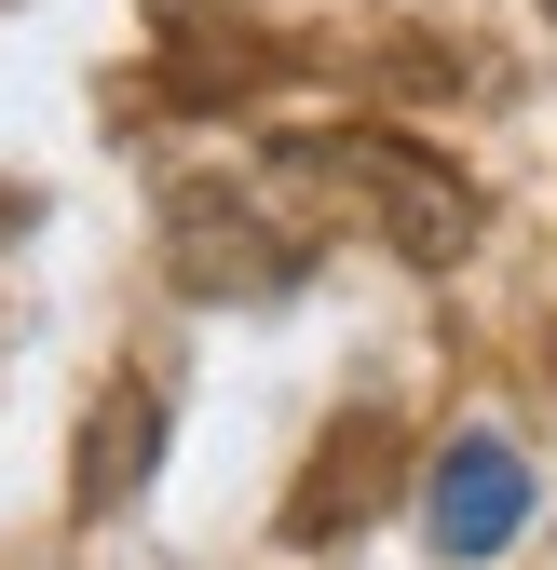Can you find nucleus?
Listing matches in <instances>:
<instances>
[{"label":"nucleus","mask_w":557,"mask_h":570,"mask_svg":"<svg viewBox=\"0 0 557 570\" xmlns=\"http://www.w3.org/2000/svg\"><path fill=\"white\" fill-rule=\"evenodd\" d=\"M272 177L340 204V218H368L394 258H422L449 272L476 245V177L449 150H422V136H394V122H313V136H272Z\"/></svg>","instance_id":"nucleus-1"},{"label":"nucleus","mask_w":557,"mask_h":570,"mask_svg":"<svg viewBox=\"0 0 557 570\" xmlns=\"http://www.w3.org/2000/svg\"><path fill=\"white\" fill-rule=\"evenodd\" d=\"M164 258H177L190 299H258V285H286V272H300V232H272L245 177H190V190H177V245H164Z\"/></svg>","instance_id":"nucleus-2"},{"label":"nucleus","mask_w":557,"mask_h":570,"mask_svg":"<svg viewBox=\"0 0 557 570\" xmlns=\"http://www.w3.org/2000/svg\"><path fill=\"white\" fill-rule=\"evenodd\" d=\"M150 435H164V407L150 394H109V421H96V462H82V503H123V489H136V462H150Z\"/></svg>","instance_id":"nucleus-4"},{"label":"nucleus","mask_w":557,"mask_h":570,"mask_svg":"<svg viewBox=\"0 0 557 570\" xmlns=\"http://www.w3.org/2000/svg\"><path fill=\"white\" fill-rule=\"evenodd\" d=\"M544 14H557V0H544Z\"/></svg>","instance_id":"nucleus-6"},{"label":"nucleus","mask_w":557,"mask_h":570,"mask_svg":"<svg viewBox=\"0 0 557 570\" xmlns=\"http://www.w3.org/2000/svg\"><path fill=\"white\" fill-rule=\"evenodd\" d=\"M517 517H530V449L490 435V421H476V435H449L436 475H422V543L476 570V557H504V543H517Z\"/></svg>","instance_id":"nucleus-3"},{"label":"nucleus","mask_w":557,"mask_h":570,"mask_svg":"<svg viewBox=\"0 0 557 570\" xmlns=\"http://www.w3.org/2000/svg\"><path fill=\"white\" fill-rule=\"evenodd\" d=\"M354 503H381V435H368V421H354V435H340V475H326L313 503H300V543H326V530L354 517Z\"/></svg>","instance_id":"nucleus-5"}]
</instances>
